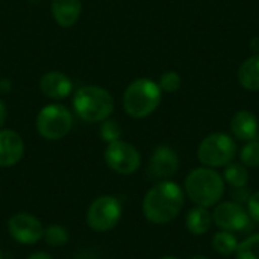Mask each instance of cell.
I'll use <instances>...</instances> for the list:
<instances>
[{"instance_id":"obj_19","label":"cell","mask_w":259,"mask_h":259,"mask_svg":"<svg viewBox=\"0 0 259 259\" xmlns=\"http://www.w3.org/2000/svg\"><path fill=\"white\" fill-rule=\"evenodd\" d=\"M238 238L235 234L228 232V231H219L214 237H212V249L223 256H229L234 255L237 247H238Z\"/></svg>"},{"instance_id":"obj_15","label":"cell","mask_w":259,"mask_h":259,"mask_svg":"<svg viewBox=\"0 0 259 259\" xmlns=\"http://www.w3.org/2000/svg\"><path fill=\"white\" fill-rule=\"evenodd\" d=\"M82 14L80 0H52V15L61 27H71Z\"/></svg>"},{"instance_id":"obj_22","label":"cell","mask_w":259,"mask_h":259,"mask_svg":"<svg viewBox=\"0 0 259 259\" xmlns=\"http://www.w3.org/2000/svg\"><path fill=\"white\" fill-rule=\"evenodd\" d=\"M241 164H244L247 168H258L259 167V140L247 141L241 152H240Z\"/></svg>"},{"instance_id":"obj_2","label":"cell","mask_w":259,"mask_h":259,"mask_svg":"<svg viewBox=\"0 0 259 259\" xmlns=\"http://www.w3.org/2000/svg\"><path fill=\"white\" fill-rule=\"evenodd\" d=\"M184 191L197 206L212 208L223 199L225 179L215 168L203 165L190 171L185 178Z\"/></svg>"},{"instance_id":"obj_6","label":"cell","mask_w":259,"mask_h":259,"mask_svg":"<svg viewBox=\"0 0 259 259\" xmlns=\"http://www.w3.org/2000/svg\"><path fill=\"white\" fill-rule=\"evenodd\" d=\"M38 134L50 141H56L70 134L73 127V114L62 105H46L36 115L35 121Z\"/></svg>"},{"instance_id":"obj_11","label":"cell","mask_w":259,"mask_h":259,"mask_svg":"<svg viewBox=\"0 0 259 259\" xmlns=\"http://www.w3.org/2000/svg\"><path fill=\"white\" fill-rule=\"evenodd\" d=\"M179 156L167 144L158 146L149 161L147 175L153 181H167L175 176L179 170Z\"/></svg>"},{"instance_id":"obj_16","label":"cell","mask_w":259,"mask_h":259,"mask_svg":"<svg viewBox=\"0 0 259 259\" xmlns=\"http://www.w3.org/2000/svg\"><path fill=\"white\" fill-rule=\"evenodd\" d=\"M212 214L209 212V208L203 206H194L188 211L185 217V226L193 235H203L206 234L212 226Z\"/></svg>"},{"instance_id":"obj_12","label":"cell","mask_w":259,"mask_h":259,"mask_svg":"<svg viewBox=\"0 0 259 259\" xmlns=\"http://www.w3.org/2000/svg\"><path fill=\"white\" fill-rule=\"evenodd\" d=\"M24 141L15 131L0 129V167L8 168L18 164L24 155Z\"/></svg>"},{"instance_id":"obj_7","label":"cell","mask_w":259,"mask_h":259,"mask_svg":"<svg viewBox=\"0 0 259 259\" xmlns=\"http://www.w3.org/2000/svg\"><path fill=\"white\" fill-rule=\"evenodd\" d=\"M212 222L220 231H228L232 234H247L253 229L255 223L247 209L234 200L219 202L212 212Z\"/></svg>"},{"instance_id":"obj_30","label":"cell","mask_w":259,"mask_h":259,"mask_svg":"<svg viewBox=\"0 0 259 259\" xmlns=\"http://www.w3.org/2000/svg\"><path fill=\"white\" fill-rule=\"evenodd\" d=\"M190 259H209L208 256H203V255H196V256H193V258Z\"/></svg>"},{"instance_id":"obj_24","label":"cell","mask_w":259,"mask_h":259,"mask_svg":"<svg viewBox=\"0 0 259 259\" xmlns=\"http://www.w3.org/2000/svg\"><path fill=\"white\" fill-rule=\"evenodd\" d=\"M181 83H182L181 76L176 71H171V70L162 73L161 77H159V82H158L161 91H165V93H175V91H178L181 88Z\"/></svg>"},{"instance_id":"obj_5","label":"cell","mask_w":259,"mask_h":259,"mask_svg":"<svg viewBox=\"0 0 259 259\" xmlns=\"http://www.w3.org/2000/svg\"><path fill=\"white\" fill-rule=\"evenodd\" d=\"M237 156L235 140L223 132H214L202 140L197 149V159L209 168H220L231 164Z\"/></svg>"},{"instance_id":"obj_17","label":"cell","mask_w":259,"mask_h":259,"mask_svg":"<svg viewBox=\"0 0 259 259\" xmlns=\"http://www.w3.org/2000/svg\"><path fill=\"white\" fill-rule=\"evenodd\" d=\"M240 85L247 91H259V53L247 58L237 73Z\"/></svg>"},{"instance_id":"obj_25","label":"cell","mask_w":259,"mask_h":259,"mask_svg":"<svg viewBox=\"0 0 259 259\" xmlns=\"http://www.w3.org/2000/svg\"><path fill=\"white\" fill-rule=\"evenodd\" d=\"M246 209H247L250 219L259 225V191L252 193V196H250V199H249V202L246 205Z\"/></svg>"},{"instance_id":"obj_10","label":"cell","mask_w":259,"mask_h":259,"mask_svg":"<svg viewBox=\"0 0 259 259\" xmlns=\"http://www.w3.org/2000/svg\"><path fill=\"white\" fill-rule=\"evenodd\" d=\"M8 232L17 243L30 246L42 238L44 228L35 215L18 212L8 220Z\"/></svg>"},{"instance_id":"obj_20","label":"cell","mask_w":259,"mask_h":259,"mask_svg":"<svg viewBox=\"0 0 259 259\" xmlns=\"http://www.w3.org/2000/svg\"><path fill=\"white\" fill-rule=\"evenodd\" d=\"M237 259H259V232L247 235L243 241L238 243L235 250Z\"/></svg>"},{"instance_id":"obj_4","label":"cell","mask_w":259,"mask_h":259,"mask_svg":"<svg viewBox=\"0 0 259 259\" xmlns=\"http://www.w3.org/2000/svg\"><path fill=\"white\" fill-rule=\"evenodd\" d=\"M161 96L162 91L155 80L140 77L131 82L124 90L123 108L132 118H146L158 109Z\"/></svg>"},{"instance_id":"obj_28","label":"cell","mask_w":259,"mask_h":259,"mask_svg":"<svg viewBox=\"0 0 259 259\" xmlns=\"http://www.w3.org/2000/svg\"><path fill=\"white\" fill-rule=\"evenodd\" d=\"M27 259H52V256L46 252H36V253H32Z\"/></svg>"},{"instance_id":"obj_29","label":"cell","mask_w":259,"mask_h":259,"mask_svg":"<svg viewBox=\"0 0 259 259\" xmlns=\"http://www.w3.org/2000/svg\"><path fill=\"white\" fill-rule=\"evenodd\" d=\"M250 47H252L253 52H259V38H253L250 41Z\"/></svg>"},{"instance_id":"obj_9","label":"cell","mask_w":259,"mask_h":259,"mask_svg":"<svg viewBox=\"0 0 259 259\" xmlns=\"http://www.w3.org/2000/svg\"><path fill=\"white\" fill-rule=\"evenodd\" d=\"M106 165L118 175H132L141 165V155L135 146L123 140L112 141L105 149Z\"/></svg>"},{"instance_id":"obj_31","label":"cell","mask_w":259,"mask_h":259,"mask_svg":"<svg viewBox=\"0 0 259 259\" xmlns=\"http://www.w3.org/2000/svg\"><path fill=\"white\" fill-rule=\"evenodd\" d=\"M159 259H179V258H176V256H162V258H159Z\"/></svg>"},{"instance_id":"obj_1","label":"cell","mask_w":259,"mask_h":259,"mask_svg":"<svg viewBox=\"0 0 259 259\" xmlns=\"http://www.w3.org/2000/svg\"><path fill=\"white\" fill-rule=\"evenodd\" d=\"M185 191L173 181H159L143 199V214L153 225H167L182 211Z\"/></svg>"},{"instance_id":"obj_13","label":"cell","mask_w":259,"mask_h":259,"mask_svg":"<svg viewBox=\"0 0 259 259\" xmlns=\"http://www.w3.org/2000/svg\"><path fill=\"white\" fill-rule=\"evenodd\" d=\"M39 90L46 97H49L52 100H62L71 94L73 82L65 73L47 71L39 79Z\"/></svg>"},{"instance_id":"obj_18","label":"cell","mask_w":259,"mask_h":259,"mask_svg":"<svg viewBox=\"0 0 259 259\" xmlns=\"http://www.w3.org/2000/svg\"><path fill=\"white\" fill-rule=\"evenodd\" d=\"M223 179L225 184H228L232 188H238V187H246L249 184V170L244 164L241 162H231L225 167L223 171Z\"/></svg>"},{"instance_id":"obj_21","label":"cell","mask_w":259,"mask_h":259,"mask_svg":"<svg viewBox=\"0 0 259 259\" xmlns=\"http://www.w3.org/2000/svg\"><path fill=\"white\" fill-rule=\"evenodd\" d=\"M44 241L52 247H61L65 246L68 241V231L62 225H50L42 232Z\"/></svg>"},{"instance_id":"obj_3","label":"cell","mask_w":259,"mask_h":259,"mask_svg":"<svg viewBox=\"0 0 259 259\" xmlns=\"http://www.w3.org/2000/svg\"><path fill=\"white\" fill-rule=\"evenodd\" d=\"M112 94L97 85L80 87L73 97L74 112L88 123H102L114 112Z\"/></svg>"},{"instance_id":"obj_27","label":"cell","mask_w":259,"mask_h":259,"mask_svg":"<svg viewBox=\"0 0 259 259\" xmlns=\"http://www.w3.org/2000/svg\"><path fill=\"white\" fill-rule=\"evenodd\" d=\"M6 115H8V111H6V105L0 100V127L5 124L6 121Z\"/></svg>"},{"instance_id":"obj_14","label":"cell","mask_w":259,"mask_h":259,"mask_svg":"<svg viewBox=\"0 0 259 259\" xmlns=\"http://www.w3.org/2000/svg\"><path fill=\"white\" fill-rule=\"evenodd\" d=\"M231 132L240 141H252L259 135V123L256 115L250 111H238L231 120Z\"/></svg>"},{"instance_id":"obj_23","label":"cell","mask_w":259,"mask_h":259,"mask_svg":"<svg viewBox=\"0 0 259 259\" xmlns=\"http://www.w3.org/2000/svg\"><path fill=\"white\" fill-rule=\"evenodd\" d=\"M100 137L105 143H112V141H117L120 140L121 137V127L120 124L115 121V120H105L102 121V126H100Z\"/></svg>"},{"instance_id":"obj_8","label":"cell","mask_w":259,"mask_h":259,"mask_svg":"<svg viewBox=\"0 0 259 259\" xmlns=\"http://www.w3.org/2000/svg\"><path fill=\"white\" fill-rule=\"evenodd\" d=\"M123 214L120 200L114 196H100L88 208L87 223L96 232H108L114 229Z\"/></svg>"},{"instance_id":"obj_26","label":"cell","mask_w":259,"mask_h":259,"mask_svg":"<svg viewBox=\"0 0 259 259\" xmlns=\"http://www.w3.org/2000/svg\"><path fill=\"white\" fill-rule=\"evenodd\" d=\"M232 200L234 202H237V203H240V205H247V202H249V199H250V196H252V191L247 188V185L246 187H238V188H232Z\"/></svg>"},{"instance_id":"obj_32","label":"cell","mask_w":259,"mask_h":259,"mask_svg":"<svg viewBox=\"0 0 259 259\" xmlns=\"http://www.w3.org/2000/svg\"><path fill=\"white\" fill-rule=\"evenodd\" d=\"M0 259H3V255H2V250H0Z\"/></svg>"}]
</instances>
